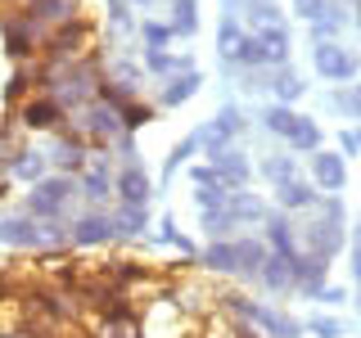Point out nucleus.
I'll return each mask as SVG.
<instances>
[{
	"mask_svg": "<svg viewBox=\"0 0 361 338\" xmlns=\"http://www.w3.org/2000/svg\"><path fill=\"white\" fill-rule=\"evenodd\" d=\"M95 54V27H90L86 18H73V23H63V27H50V37H45L41 45V59H50V63H82Z\"/></svg>",
	"mask_w": 361,
	"mask_h": 338,
	"instance_id": "1",
	"label": "nucleus"
},
{
	"mask_svg": "<svg viewBox=\"0 0 361 338\" xmlns=\"http://www.w3.org/2000/svg\"><path fill=\"white\" fill-rule=\"evenodd\" d=\"M0 37H5V54L14 63H27V59H41V45L50 37L41 18H32L27 9H14V14L0 18Z\"/></svg>",
	"mask_w": 361,
	"mask_h": 338,
	"instance_id": "2",
	"label": "nucleus"
},
{
	"mask_svg": "<svg viewBox=\"0 0 361 338\" xmlns=\"http://www.w3.org/2000/svg\"><path fill=\"white\" fill-rule=\"evenodd\" d=\"M68 127L82 135L86 144H113L122 131H127V122H122V113L113 108V104H104V99L95 95L90 104H82V108L68 113Z\"/></svg>",
	"mask_w": 361,
	"mask_h": 338,
	"instance_id": "3",
	"label": "nucleus"
},
{
	"mask_svg": "<svg viewBox=\"0 0 361 338\" xmlns=\"http://www.w3.org/2000/svg\"><path fill=\"white\" fill-rule=\"evenodd\" d=\"M73 194H77L73 176H45V180H37V185H32V194H27V212H32L37 221H59Z\"/></svg>",
	"mask_w": 361,
	"mask_h": 338,
	"instance_id": "4",
	"label": "nucleus"
},
{
	"mask_svg": "<svg viewBox=\"0 0 361 338\" xmlns=\"http://www.w3.org/2000/svg\"><path fill=\"white\" fill-rule=\"evenodd\" d=\"M18 127H27V131H63L68 127V113L59 99H50V95H32V99H23L18 104Z\"/></svg>",
	"mask_w": 361,
	"mask_h": 338,
	"instance_id": "5",
	"label": "nucleus"
},
{
	"mask_svg": "<svg viewBox=\"0 0 361 338\" xmlns=\"http://www.w3.org/2000/svg\"><path fill=\"white\" fill-rule=\"evenodd\" d=\"M221 302H226V307H235V311H244L253 325L271 330L276 338H298V334H302V325H298V320H289V315H276V311H267V307H253V302L235 298V293H231V298H221Z\"/></svg>",
	"mask_w": 361,
	"mask_h": 338,
	"instance_id": "6",
	"label": "nucleus"
},
{
	"mask_svg": "<svg viewBox=\"0 0 361 338\" xmlns=\"http://www.w3.org/2000/svg\"><path fill=\"white\" fill-rule=\"evenodd\" d=\"M316 73L330 77V82H348V77L357 73V59L348 50H338L334 41H321L316 45Z\"/></svg>",
	"mask_w": 361,
	"mask_h": 338,
	"instance_id": "7",
	"label": "nucleus"
},
{
	"mask_svg": "<svg viewBox=\"0 0 361 338\" xmlns=\"http://www.w3.org/2000/svg\"><path fill=\"white\" fill-rule=\"evenodd\" d=\"M50 163H59L63 172H82L86 167V140L77 135L73 127L54 131V149H50Z\"/></svg>",
	"mask_w": 361,
	"mask_h": 338,
	"instance_id": "8",
	"label": "nucleus"
},
{
	"mask_svg": "<svg viewBox=\"0 0 361 338\" xmlns=\"http://www.w3.org/2000/svg\"><path fill=\"white\" fill-rule=\"evenodd\" d=\"M113 194H122L127 208H145V203H149V176H145L140 167H122V172L113 176Z\"/></svg>",
	"mask_w": 361,
	"mask_h": 338,
	"instance_id": "9",
	"label": "nucleus"
},
{
	"mask_svg": "<svg viewBox=\"0 0 361 338\" xmlns=\"http://www.w3.org/2000/svg\"><path fill=\"white\" fill-rule=\"evenodd\" d=\"M0 244H9V248H41L37 217H5L0 221Z\"/></svg>",
	"mask_w": 361,
	"mask_h": 338,
	"instance_id": "10",
	"label": "nucleus"
},
{
	"mask_svg": "<svg viewBox=\"0 0 361 338\" xmlns=\"http://www.w3.org/2000/svg\"><path fill=\"white\" fill-rule=\"evenodd\" d=\"M104 239H113V217L90 212V217H77V221H73V244L90 248V244H104Z\"/></svg>",
	"mask_w": 361,
	"mask_h": 338,
	"instance_id": "11",
	"label": "nucleus"
},
{
	"mask_svg": "<svg viewBox=\"0 0 361 338\" xmlns=\"http://www.w3.org/2000/svg\"><path fill=\"white\" fill-rule=\"evenodd\" d=\"M27 14H32V18H41L45 27H63V23H73V18H77V5H73V0H32Z\"/></svg>",
	"mask_w": 361,
	"mask_h": 338,
	"instance_id": "12",
	"label": "nucleus"
},
{
	"mask_svg": "<svg viewBox=\"0 0 361 338\" xmlns=\"http://www.w3.org/2000/svg\"><path fill=\"white\" fill-rule=\"evenodd\" d=\"M325 262H330V257H321V253H312V257H293V262H289V270H293V284H302L307 293H321Z\"/></svg>",
	"mask_w": 361,
	"mask_h": 338,
	"instance_id": "13",
	"label": "nucleus"
},
{
	"mask_svg": "<svg viewBox=\"0 0 361 338\" xmlns=\"http://www.w3.org/2000/svg\"><path fill=\"white\" fill-rule=\"evenodd\" d=\"M212 172H217V180H221V185H244V180H248V163H244V158L240 154H231V149H221L217 158H212Z\"/></svg>",
	"mask_w": 361,
	"mask_h": 338,
	"instance_id": "14",
	"label": "nucleus"
},
{
	"mask_svg": "<svg viewBox=\"0 0 361 338\" xmlns=\"http://www.w3.org/2000/svg\"><path fill=\"white\" fill-rule=\"evenodd\" d=\"M37 95V68H27V63H18L14 68V77H9V86H5V104H23V99H32Z\"/></svg>",
	"mask_w": 361,
	"mask_h": 338,
	"instance_id": "15",
	"label": "nucleus"
},
{
	"mask_svg": "<svg viewBox=\"0 0 361 338\" xmlns=\"http://www.w3.org/2000/svg\"><path fill=\"white\" fill-rule=\"evenodd\" d=\"M312 172H316V180H321L325 189H343V180H348L343 158H334V154H321V158L312 163Z\"/></svg>",
	"mask_w": 361,
	"mask_h": 338,
	"instance_id": "16",
	"label": "nucleus"
},
{
	"mask_svg": "<svg viewBox=\"0 0 361 338\" xmlns=\"http://www.w3.org/2000/svg\"><path fill=\"white\" fill-rule=\"evenodd\" d=\"M257 45H262V54H267V63H280L289 54V32L285 27H262V32H253Z\"/></svg>",
	"mask_w": 361,
	"mask_h": 338,
	"instance_id": "17",
	"label": "nucleus"
},
{
	"mask_svg": "<svg viewBox=\"0 0 361 338\" xmlns=\"http://www.w3.org/2000/svg\"><path fill=\"white\" fill-rule=\"evenodd\" d=\"M280 203H285L289 212H298V208H312L316 194H312L307 180H280Z\"/></svg>",
	"mask_w": 361,
	"mask_h": 338,
	"instance_id": "18",
	"label": "nucleus"
},
{
	"mask_svg": "<svg viewBox=\"0 0 361 338\" xmlns=\"http://www.w3.org/2000/svg\"><path fill=\"white\" fill-rule=\"evenodd\" d=\"M82 189H86V199H90V203H104V199H109V189H113L109 167H104V163H95V167H90V172L82 176Z\"/></svg>",
	"mask_w": 361,
	"mask_h": 338,
	"instance_id": "19",
	"label": "nucleus"
},
{
	"mask_svg": "<svg viewBox=\"0 0 361 338\" xmlns=\"http://www.w3.org/2000/svg\"><path fill=\"white\" fill-rule=\"evenodd\" d=\"M203 262H208L212 270H240V248L235 244H208V253H203Z\"/></svg>",
	"mask_w": 361,
	"mask_h": 338,
	"instance_id": "20",
	"label": "nucleus"
},
{
	"mask_svg": "<svg viewBox=\"0 0 361 338\" xmlns=\"http://www.w3.org/2000/svg\"><path fill=\"white\" fill-rule=\"evenodd\" d=\"M262 284L267 289H293V270H289V262L285 257H267V266H262Z\"/></svg>",
	"mask_w": 361,
	"mask_h": 338,
	"instance_id": "21",
	"label": "nucleus"
},
{
	"mask_svg": "<svg viewBox=\"0 0 361 338\" xmlns=\"http://www.w3.org/2000/svg\"><path fill=\"white\" fill-rule=\"evenodd\" d=\"M145 208H127V203H122L118 212H113V234H140L145 230Z\"/></svg>",
	"mask_w": 361,
	"mask_h": 338,
	"instance_id": "22",
	"label": "nucleus"
},
{
	"mask_svg": "<svg viewBox=\"0 0 361 338\" xmlns=\"http://www.w3.org/2000/svg\"><path fill=\"white\" fill-rule=\"evenodd\" d=\"M235 248H240V270H248V275H262L267 266V253L257 239H235Z\"/></svg>",
	"mask_w": 361,
	"mask_h": 338,
	"instance_id": "23",
	"label": "nucleus"
},
{
	"mask_svg": "<svg viewBox=\"0 0 361 338\" xmlns=\"http://www.w3.org/2000/svg\"><path fill=\"white\" fill-rule=\"evenodd\" d=\"M235 131H240V113H235V108H221V118L212 122V158L221 154V144L231 140Z\"/></svg>",
	"mask_w": 361,
	"mask_h": 338,
	"instance_id": "24",
	"label": "nucleus"
},
{
	"mask_svg": "<svg viewBox=\"0 0 361 338\" xmlns=\"http://www.w3.org/2000/svg\"><path fill=\"white\" fill-rule=\"evenodd\" d=\"M285 140L293 144V149H316V144H321V127H316L312 118H298V122H293V131L285 135Z\"/></svg>",
	"mask_w": 361,
	"mask_h": 338,
	"instance_id": "25",
	"label": "nucleus"
},
{
	"mask_svg": "<svg viewBox=\"0 0 361 338\" xmlns=\"http://www.w3.org/2000/svg\"><path fill=\"white\" fill-rule=\"evenodd\" d=\"M338 239H343V234H338V221H330V225H312V253H321V257H330L334 248H338Z\"/></svg>",
	"mask_w": 361,
	"mask_h": 338,
	"instance_id": "26",
	"label": "nucleus"
},
{
	"mask_svg": "<svg viewBox=\"0 0 361 338\" xmlns=\"http://www.w3.org/2000/svg\"><path fill=\"white\" fill-rule=\"evenodd\" d=\"M267 230H271V248H276V257H285V262H293V257H298V244H293L289 225H285V221H271Z\"/></svg>",
	"mask_w": 361,
	"mask_h": 338,
	"instance_id": "27",
	"label": "nucleus"
},
{
	"mask_svg": "<svg viewBox=\"0 0 361 338\" xmlns=\"http://www.w3.org/2000/svg\"><path fill=\"white\" fill-rule=\"evenodd\" d=\"M14 172L23 176V180H45V154H32V149H18V163H14Z\"/></svg>",
	"mask_w": 361,
	"mask_h": 338,
	"instance_id": "28",
	"label": "nucleus"
},
{
	"mask_svg": "<svg viewBox=\"0 0 361 338\" xmlns=\"http://www.w3.org/2000/svg\"><path fill=\"white\" fill-rule=\"evenodd\" d=\"M199 27V14H195V0H172V32H195Z\"/></svg>",
	"mask_w": 361,
	"mask_h": 338,
	"instance_id": "29",
	"label": "nucleus"
},
{
	"mask_svg": "<svg viewBox=\"0 0 361 338\" xmlns=\"http://www.w3.org/2000/svg\"><path fill=\"white\" fill-rule=\"evenodd\" d=\"M195 90H199V77H195V73H185V77H176V82L163 90V99H167V104H180V99H190Z\"/></svg>",
	"mask_w": 361,
	"mask_h": 338,
	"instance_id": "30",
	"label": "nucleus"
},
{
	"mask_svg": "<svg viewBox=\"0 0 361 338\" xmlns=\"http://www.w3.org/2000/svg\"><path fill=\"white\" fill-rule=\"evenodd\" d=\"M293 122H298V113H289L285 104H280V108H267V127L276 131V135H289Z\"/></svg>",
	"mask_w": 361,
	"mask_h": 338,
	"instance_id": "31",
	"label": "nucleus"
},
{
	"mask_svg": "<svg viewBox=\"0 0 361 338\" xmlns=\"http://www.w3.org/2000/svg\"><path fill=\"white\" fill-rule=\"evenodd\" d=\"M217 41H221V50H226V54H231V59H235V50H240V45H244V32L235 27V23H221Z\"/></svg>",
	"mask_w": 361,
	"mask_h": 338,
	"instance_id": "32",
	"label": "nucleus"
},
{
	"mask_svg": "<svg viewBox=\"0 0 361 338\" xmlns=\"http://www.w3.org/2000/svg\"><path fill=\"white\" fill-rule=\"evenodd\" d=\"M262 172H267L271 180H293V158H267Z\"/></svg>",
	"mask_w": 361,
	"mask_h": 338,
	"instance_id": "33",
	"label": "nucleus"
},
{
	"mask_svg": "<svg viewBox=\"0 0 361 338\" xmlns=\"http://www.w3.org/2000/svg\"><path fill=\"white\" fill-rule=\"evenodd\" d=\"M149 118H154V113H149V104H135V99H131L127 108H122V122H127V131H131V127H145Z\"/></svg>",
	"mask_w": 361,
	"mask_h": 338,
	"instance_id": "34",
	"label": "nucleus"
},
{
	"mask_svg": "<svg viewBox=\"0 0 361 338\" xmlns=\"http://www.w3.org/2000/svg\"><path fill=\"white\" fill-rule=\"evenodd\" d=\"M334 104L343 108V113H353V118H361V86H353V90H338V95H334Z\"/></svg>",
	"mask_w": 361,
	"mask_h": 338,
	"instance_id": "35",
	"label": "nucleus"
},
{
	"mask_svg": "<svg viewBox=\"0 0 361 338\" xmlns=\"http://www.w3.org/2000/svg\"><path fill=\"white\" fill-rule=\"evenodd\" d=\"M276 90H280V95H285V99H298V95H302V90H307V86H302V82H298V77H293V73H280V77H276Z\"/></svg>",
	"mask_w": 361,
	"mask_h": 338,
	"instance_id": "36",
	"label": "nucleus"
},
{
	"mask_svg": "<svg viewBox=\"0 0 361 338\" xmlns=\"http://www.w3.org/2000/svg\"><path fill=\"white\" fill-rule=\"evenodd\" d=\"M145 63H149V68H154V73H172V68H176V59H172V54H163V50H154V45H149V50H145Z\"/></svg>",
	"mask_w": 361,
	"mask_h": 338,
	"instance_id": "37",
	"label": "nucleus"
},
{
	"mask_svg": "<svg viewBox=\"0 0 361 338\" xmlns=\"http://www.w3.org/2000/svg\"><path fill=\"white\" fill-rule=\"evenodd\" d=\"M14 163H18L14 140H9V135H0V176H5V172H14Z\"/></svg>",
	"mask_w": 361,
	"mask_h": 338,
	"instance_id": "38",
	"label": "nucleus"
},
{
	"mask_svg": "<svg viewBox=\"0 0 361 338\" xmlns=\"http://www.w3.org/2000/svg\"><path fill=\"white\" fill-rule=\"evenodd\" d=\"M167 37H172V27H163V23H145V41H149L154 50H163Z\"/></svg>",
	"mask_w": 361,
	"mask_h": 338,
	"instance_id": "39",
	"label": "nucleus"
},
{
	"mask_svg": "<svg viewBox=\"0 0 361 338\" xmlns=\"http://www.w3.org/2000/svg\"><path fill=\"white\" fill-rule=\"evenodd\" d=\"M293 5H298V14H307L312 23L325 14V0H293Z\"/></svg>",
	"mask_w": 361,
	"mask_h": 338,
	"instance_id": "40",
	"label": "nucleus"
},
{
	"mask_svg": "<svg viewBox=\"0 0 361 338\" xmlns=\"http://www.w3.org/2000/svg\"><path fill=\"white\" fill-rule=\"evenodd\" d=\"M312 330L321 334V338H338V334H343V325H338V320H316Z\"/></svg>",
	"mask_w": 361,
	"mask_h": 338,
	"instance_id": "41",
	"label": "nucleus"
},
{
	"mask_svg": "<svg viewBox=\"0 0 361 338\" xmlns=\"http://www.w3.org/2000/svg\"><path fill=\"white\" fill-rule=\"evenodd\" d=\"M109 14H113L118 27H127V5H122V0H109Z\"/></svg>",
	"mask_w": 361,
	"mask_h": 338,
	"instance_id": "42",
	"label": "nucleus"
},
{
	"mask_svg": "<svg viewBox=\"0 0 361 338\" xmlns=\"http://www.w3.org/2000/svg\"><path fill=\"white\" fill-rule=\"evenodd\" d=\"M343 149H348V154H357V149H361V135H357V131H348V135H343Z\"/></svg>",
	"mask_w": 361,
	"mask_h": 338,
	"instance_id": "43",
	"label": "nucleus"
},
{
	"mask_svg": "<svg viewBox=\"0 0 361 338\" xmlns=\"http://www.w3.org/2000/svg\"><path fill=\"white\" fill-rule=\"evenodd\" d=\"M353 270H357V284H361V248H357V257H353Z\"/></svg>",
	"mask_w": 361,
	"mask_h": 338,
	"instance_id": "44",
	"label": "nucleus"
},
{
	"mask_svg": "<svg viewBox=\"0 0 361 338\" xmlns=\"http://www.w3.org/2000/svg\"><path fill=\"white\" fill-rule=\"evenodd\" d=\"M357 14H361V0H357Z\"/></svg>",
	"mask_w": 361,
	"mask_h": 338,
	"instance_id": "45",
	"label": "nucleus"
},
{
	"mask_svg": "<svg viewBox=\"0 0 361 338\" xmlns=\"http://www.w3.org/2000/svg\"><path fill=\"white\" fill-rule=\"evenodd\" d=\"M140 5H149V0H140Z\"/></svg>",
	"mask_w": 361,
	"mask_h": 338,
	"instance_id": "46",
	"label": "nucleus"
}]
</instances>
